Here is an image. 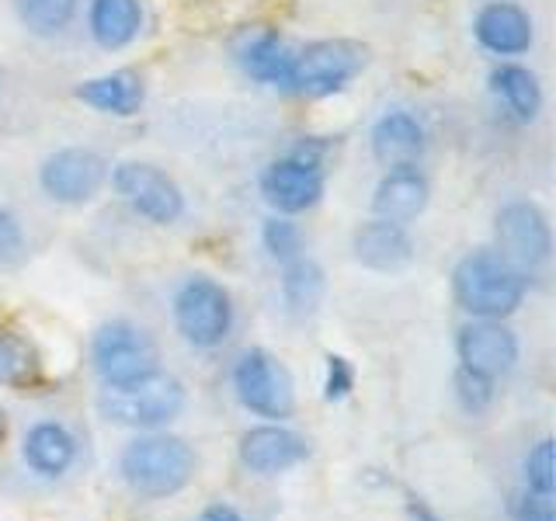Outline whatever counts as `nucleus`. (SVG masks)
I'll list each match as a JSON object with an SVG mask.
<instances>
[{"label": "nucleus", "instance_id": "obj_26", "mask_svg": "<svg viewBox=\"0 0 556 521\" xmlns=\"http://www.w3.org/2000/svg\"><path fill=\"white\" fill-rule=\"evenodd\" d=\"M261 240H265V251L278 260V265H289V260L303 257V233L300 226L289 223L286 216H271L261 230Z\"/></svg>", "mask_w": 556, "mask_h": 521}, {"label": "nucleus", "instance_id": "obj_11", "mask_svg": "<svg viewBox=\"0 0 556 521\" xmlns=\"http://www.w3.org/2000/svg\"><path fill=\"white\" fill-rule=\"evenodd\" d=\"M104 178H109V164L94 150H80V147L52 153L39 170L42 191L52 202L63 205H80L87 199H94Z\"/></svg>", "mask_w": 556, "mask_h": 521}, {"label": "nucleus", "instance_id": "obj_29", "mask_svg": "<svg viewBox=\"0 0 556 521\" xmlns=\"http://www.w3.org/2000/svg\"><path fill=\"white\" fill-rule=\"evenodd\" d=\"M355 386V369L344 355H327V376H324V399L338 404Z\"/></svg>", "mask_w": 556, "mask_h": 521}, {"label": "nucleus", "instance_id": "obj_21", "mask_svg": "<svg viewBox=\"0 0 556 521\" xmlns=\"http://www.w3.org/2000/svg\"><path fill=\"white\" fill-rule=\"evenodd\" d=\"M77 98L87 101L98 112H112V115H132L139 104H143V84L129 69H115V74L94 77L77 87Z\"/></svg>", "mask_w": 556, "mask_h": 521}, {"label": "nucleus", "instance_id": "obj_13", "mask_svg": "<svg viewBox=\"0 0 556 521\" xmlns=\"http://www.w3.org/2000/svg\"><path fill=\"white\" fill-rule=\"evenodd\" d=\"M237 456L243 469H251V473L275 476V473H286L292 466H300L309 456V448L300 434L275 421V424H257L251 431H243Z\"/></svg>", "mask_w": 556, "mask_h": 521}, {"label": "nucleus", "instance_id": "obj_24", "mask_svg": "<svg viewBox=\"0 0 556 521\" xmlns=\"http://www.w3.org/2000/svg\"><path fill=\"white\" fill-rule=\"evenodd\" d=\"M282 295L292 313H313L324 295V271L306 254L282 265Z\"/></svg>", "mask_w": 556, "mask_h": 521}, {"label": "nucleus", "instance_id": "obj_3", "mask_svg": "<svg viewBox=\"0 0 556 521\" xmlns=\"http://www.w3.org/2000/svg\"><path fill=\"white\" fill-rule=\"evenodd\" d=\"M98 410L109 424L156 431L185 410V386L181 379L156 369L143 379L126 382V386H104L98 396Z\"/></svg>", "mask_w": 556, "mask_h": 521}, {"label": "nucleus", "instance_id": "obj_32", "mask_svg": "<svg viewBox=\"0 0 556 521\" xmlns=\"http://www.w3.org/2000/svg\"><path fill=\"white\" fill-rule=\"evenodd\" d=\"M407 514H410V521H442L439 511H434L431 504L425 497H417V494H407Z\"/></svg>", "mask_w": 556, "mask_h": 521}, {"label": "nucleus", "instance_id": "obj_25", "mask_svg": "<svg viewBox=\"0 0 556 521\" xmlns=\"http://www.w3.org/2000/svg\"><path fill=\"white\" fill-rule=\"evenodd\" d=\"M17 17L31 35H60L80 8V0H14Z\"/></svg>", "mask_w": 556, "mask_h": 521}, {"label": "nucleus", "instance_id": "obj_14", "mask_svg": "<svg viewBox=\"0 0 556 521\" xmlns=\"http://www.w3.org/2000/svg\"><path fill=\"white\" fill-rule=\"evenodd\" d=\"M80 442L63 421H35L22 439V462L39 480H63L77 466Z\"/></svg>", "mask_w": 556, "mask_h": 521}, {"label": "nucleus", "instance_id": "obj_31", "mask_svg": "<svg viewBox=\"0 0 556 521\" xmlns=\"http://www.w3.org/2000/svg\"><path fill=\"white\" fill-rule=\"evenodd\" d=\"M511 518L515 521H556L553 497L535 494V491H521L511 504Z\"/></svg>", "mask_w": 556, "mask_h": 521}, {"label": "nucleus", "instance_id": "obj_15", "mask_svg": "<svg viewBox=\"0 0 556 521\" xmlns=\"http://www.w3.org/2000/svg\"><path fill=\"white\" fill-rule=\"evenodd\" d=\"M352 251L355 260L372 271H400L410 265L414 257V240L400 223L390 219H372L362 223L355 237H352Z\"/></svg>", "mask_w": 556, "mask_h": 521}, {"label": "nucleus", "instance_id": "obj_1", "mask_svg": "<svg viewBox=\"0 0 556 521\" xmlns=\"http://www.w3.org/2000/svg\"><path fill=\"white\" fill-rule=\"evenodd\" d=\"M199 459L191 445L178 434L147 431L132 439L118 456V476L136 497L164 500L181 494L185 486L195 480Z\"/></svg>", "mask_w": 556, "mask_h": 521}, {"label": "nucleus", "instance_id": "obj_4", "mask_svg": "<svg viewBox=\"0 0 556 521\" xmlns=\"http://www.w3.org/2000/svg\"><path fill=\"white\" fill-rule=\"evenodd\" d=\"M174 327L178 334L199 347V352H213L233 330V300L219 282L205 275L188 278V282L174 292Z\"/></svg>", "mask_w": 556, "mask_h": 521}, {"label": "nucleus", "instance_id": "obj_19", "mask_svg": "<svg viewBox=\"0 0 556 521\" xmlns=\"http://www.w3.org/2000/svg\"><path fill=\"white\" fill-rule=\"evenodd\" d=\"M87 25L101 49H126L143 28V8L139 0H91Z\"/></svg>", "mask_w": 556, "mask_h": 521}, {"label": "nucleus", "instance_id": "obj_12", "mask_svg": "<svg viewBox=\"0 0 556 521\" xmlns=\"http://www.w3.org/2000/svg\"><path fill=\"white\" fill-rule=\"evenodd\" d=\"M456 355H459V365H466V369L497 379L515 369L518 338L501 320H469L466 327H459Z\"/></svg>", "mask_w": 556, "mask_h": 521}, {"label": "nucleus", "instance_id": "obj_8", "mask_svg": "<svg viewBox=\"0 0 556 521\" xmlns=\"http://www.w3.org/2000/svg\"><path fill=\"white\" fill-rule=\"evenodd\" d=\"M362 66H365V49L358 42H348V39L313 42L295 56L292 91L309 94V98L334 94L348 80L358 77Z\"/></svg>", "mask_w": 556, "mask_h": 521}, {"label": "nucleus", "instance_id": "obj_17", "mask_svg": "<svg viewBox=\"0 0 556 521\" xmlns=\"http://www.w3.org/2000/svg\"><path fill=\"white\" fill-rule=\"evenodd\" d=\"M477 39L486 52L494 56H518L532 46V17L521 11L518 4L508 0H497V4H486L477 14Z\"/></svg>", "mask_w": 556, "mask_h": 521}, {"label": "nucleus", "instance_id": "obj_23", "mask_svg": "<svg viewBox=\"0 0 556 521\" xmlns=\"http://www.w3.org/2000/svg\"><path fill=\"white\" fill-rule=\"evenodd\" d=\"M491 84H494V94L504 101V109L518 122H532L539 109H543V87H539L535 74L526 66H497Z\"/></svg>", "mask_w": 556, "mask_h": 521}, {"label": "nucleus", "instance_id": "obj_16", "mask_svg": "<svg viewBox=\"0 0 556 521\" xmlns=\"http://www.w3.org/2000/svg\"><path fill=\"white\" fill-rule=\"evenodd\" d=\"M428 178L417 167H393L387 170V178L376 185L372 195V213L376 219H390V223H410L425 213L428 205Z\"/></svg>", "mask_w": 556, "mask_h": 521}, {"label": "nucleus", "instance_id": "obj_10", "mask_svg": "<svg viewBox=\"0 0 556 521\" xmlns=\"http://www.w3.org/2000/svg\"><path fill=\"white\" fill-rule=\"evenodd\" d=\"M112 185L118 191V199L126 202L136 216H143V219H150L156 226L178 223L181 213H185L181 188L153 164H139V161L118 164L115 174H112Z\"/></svg>", "mask_w": 556, "mask_h": 521}, {"label": "nucleus", "instance_id": "obj_9", "mask_svg": "<svg viewBox=\"0 0 556 521\" xmlns=\"http://www.w3.org/2000/svg\"><path fill=\"white\" fill-rule=\"evenodd\" d=\"M497 254L508 257L518 271L543 268L553 254V233L535 202H508L494 219Z\"/></svg>", "mask_w": 556, "mask_h": 521}, {"label": "nucleus", "instance_id": "obj_28", "mask_svg": "<svg viewBox=\"0 0 556 521\" xmlns=\"http://www.w3.org/2000/svg\"><path fill=\"white\" fill-rule=\"evenodd\" d=\"M553 439H543L535 442L532 452L521 462V476H526V491H535V494H556V473H553Z\"/></svg>", "mask_w": 556, "mask_h": 521}, {"label": "nucleus", "instance_id": "obj_18", "mask_svg": "<svg viewBox=\"0 0 556 521\" xmlns=\"http://www.w3.org/2000/svg\"><path fill=\"white\" fill-rule=\"evenodd\" d=\"M372 153L376 161L393 170V167H417L425 156V129L421 122L407 112H387L372 126Z\"/></svg>", "mask_w": 556, "mask_h": 521}, {"label": "nucleus", "instance_id": "obj_30", "mask_svg": "<svg viewBox=\"0 0 556 521\" xmlns=\"http://www.w3.org/2000/svg\"><path fill=\"white\" fill-rule=\"evenodd\" d=\"M25 257V230L8 208H0V265H17Z\"/></svg>", "mask_w": 556, "mask_h": 521}, {"label": "nucleus", "instance_id": "obj_6", "mask_svg": "<svg viewBox=\"0 0 556 521\" xmlns=\"http://www.w3.org/2000/svg\"><path fill=\"white\" fill-rule=\"evenodd\" d=\"M233 393L243 407L268 421H286L295 410V386L282 361L265 347H248L233 365Z\"/></svg>", "mask_w": 556, "mask_h": 521}, {"label": "nucleus", "instance_id": "obj_33", "mask_svg": "<svg viewBox=\"0 0 556 521\" xmlns=\"http://www.w3.org/2000/svg\"><path fill=\"white\" fill-rule=\"evenodd\" d=\"M195 521H243V514L237 508H230V504H208Z\"/></svg>", "mask_w": 556, "mask_h": 521}, {"label": "nucleus", "instance_id": "obj_22", "mask_svg": "<svg viewBox=\"0 0 556 521\" xmlns=\"http://www.w3.org/2000/svg\"><path fill=\"white\" fill-rule=\"evenodd\" d=\"M42 379V361L35 344L17 330L0 323V386L28 390Z\"/></svg>", "mask_w": 556, "mask_h": 521}, {"label": "nucleus", "instance_id": "obj_27", "mask_svg": "<svg viewBox=\"0 0 556 521\" xmlns=\"http://www.w3.org/2000/svg\"><path fill=\"white\" fill-rule=\"evenodd\" d=\"M452 386H456V399H459V407L466 414H483L486 407L494 404V396H497L494 393V379L483 376V372L466 369V365H459V369H456Z\"/></svg>", "mask_w": 556, "mask_h": 521}, {"label": "nucleus", "instance_id": "obj_20", "mask_svg": "<svg viewBox=\"0 0 556 521\" xmlns=\"http://www.w3.org/2000/svg\"><path fill=\"white\" fill-rule=\"evenodd\" d=\"M240 63L254 80L268 84V87H282V91H292L295 56L286 49V42L278 39V35L265 31V35H257V39H251L240 52Z\"/></svg>", "mask_w": 556, "mask_h": 521}, {"label": "nucleus", "instance_id": "obj_7", "mask_svg": "<svg viewBox=\"0 0 556 521\" xmlns=\"http://www.w3.org/2000/svg\"><path fill=\"white\" fill-rule=\"evenodd\" d=\"M324 150L317 143H300L289 156L275 161L261 174V195L282 216L306 213L324 195Z\"/></svg>", "mask_w": 556, "mask_h": 521}, {"label": "nucleus", "instance_id": "obj_2", "mask_svg": "<svg viewBox=\"0 0 556 521\" xmlns=\"http://www.w3.org/2000/svg\"><path fill=\"white\" fill-rule=\"evenodd\" d=\"M526 271H518L508 257L497 251L466 254L452 271V292L456 303L473 320H504L526 300Z\"/></svg>", "mask_w": 556, "mask_h": 521}, {"label": "nucleus", "instance_id": "obj_5", "mask_svg": "<svg viewBox=\"0 0 556 521\" xmlns=\"http://www.w3.org/2000/svg\"><path fill=\"white\" fill-rule=\"evenodd\" d=\"M91 361L104 386H126V382H136L161 369L153 338L129 320H112L94 330Z\"/></svg>", "mask_w": 556, "mask_h": 521}]
</instances>
